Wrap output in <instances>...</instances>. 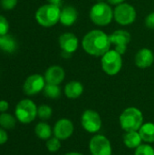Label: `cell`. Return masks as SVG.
Instances as JSON below:
<instances>
[{"instance_id": "obj_1", "label": "cell", "mask_w": 154, "mask_h": 155, "mask_svg": "<svg viewBox=\"0 0 154 155\" xmlns=\"http://www.w3.org/2000/svg\"><path fill=\"white\" fill-rule=\"evenodd\" d=\"M111 45L109 35L99 29L89 31L84 35L82 40L84 51L86 54L96 57H102L106 54L110 50Z\"/></svg>"}, {"instance_id": "obj_2", "label": "cell", "mask_w": 154, "mask_h": 155, "mask_svg": "<svg viewBox=\"0 0 154 155\" xmlns=\"http://www.w3.org/2000/svg\"><path fill=\"white\" fill-rule=\"evenodd\" d=\"M119 124L125 133L139 131L143 124V112L135 107L130 106L125 108L119 116Z\"/></svg>"}, {"instance_id": "obj_3", "label": "cell", "mask_w": 154, "mask_h": 155, "mask_svg": "<svg viewBox=\"0 0 154 155\" xmlns=\"http://www.w3.org/2000/svg\"><path fill=\"white\" fill-rule=\"evenodd\" d=\"M61 8L59 5L45 4L41 5L35 12L34 17L41 26L44 27H52L55 25L60 20Z\"/></svg>"}, {"instance_id": "obj_4", "label": "cell", "mask_w": 154, "mask_h": 155, "mask_svg": "<svg viewBox=\"0 0 154 155\" xmlns=\"http://www.w3.org/2000/svg\"><path fill=\"white\" fill-rule=\"evenodd\" d=\"M90 19L98 26H106L113 19V10L106 2H97L90 9Z\"/></svg>"}, {"instance_id": "obj_5", "label": "cell", "mask_w": 154, "mask_h": 155, "mask_svg": "<svg viewBox=\"0 0 154 155\" xmlns=\"http://www.w3.org/2000/svg\"><path fill=\"white\" fill-rule=\"evenodd\" d=\"M15 115L21 124H31L37 117V106L31 99H23L19 101L15 109Z\"/></svg>"}, {"instance_id": "obj_6", "label": "cell", "mask_w": 154, "mask_h": 155, "mask_svg": "<svg viewBox=\"0 0 154 155\" xmlns=\"http://www.w3.org/2000/svg\"><path fill=\"white\" fill-rule=\"evenodd\" d=\"M101 66L103 71L109 76H114L120 73L123 67L122 54L117 51L109 50L101 58Z\"/></svg>"}, {"instance_id": "obj_7", "label": "cell", "mask_w": 154, "mask_h": 155, "mask_svg": "<svg viewBox=\"0 0 154 155\" xmlns=\"http://www.w3.org/2000/svg\"><path fill=\"white\" fill-rule=\"evenodd\" d=\"M137 12L133 5L128 3H123L113 9V19L120 25H130L136 20Z\"/></svg>"}, {"instance_id": "obj_8", "label": "cell", "mask_w": 154, "mask_h": 155, "mask_svg": "<svg viewBox=\"0 0 154 155\" xmlns=\"http://www.w3.org/2000/svg\"><path fill=\"white\" fill-rule=\"evenodd\" d=\"M81 125L83 129L92 134H98L103 127L102 117L98 112L93 109H87L84 111L81 115Z\"/></svg>"}, {"instance_id": "obj_9", "label": "cell", "mask_w": 154, "mask_h": 155, "mask_svg": "<svg viewBox=\"0 0 154 155\" xmlns=\"http://www.w3.org/2000/svg\"><path fill=\"white\" fill-rule=\"evenodd\" d=\"M89 151L91 155H112L113 146L111 141L103 134H96L89 141Z\"/></svg>"}, {"instance_id": "obj_10", "label": "cell", "mask_w": 154, "mask_h": 155, "mask_svg": "<svg viewBox=\"0 0 154 155\" xmlns=\"http://www.w3.org/2000/svg\"><path fill=\"white\" fill-rule=\"evenodd\" d=\"M45 84L46 82L43 75L39 74H34L25 79L23 84V91L26 95L34 96L44 91Z\"/></svg>"}, {"instance_id": "obj_11", "label": "cell", "mask_w": 154, "mask_h": 155, "mask_svg": "<svg viewBox=\"0 0 154 155\" xmlns=\"http://www.w3.org/2000/svg\"><path fill=\"white\" fill-rule=\"evenodd\" d=\"M109 37L111 44L114 45L115 51H117L122 55L126 53L128 45L130 44L132 39L131 34L128 31L119 29L109 35Z\"/></svg>"}, {"instance_id": "obj_12", "label": "cell", "mask_w": 154, "mask_h": 155, "mask_svg": "<svg viewBox=\"0 0 154 155\" xmlns=\"http://www.w3.org/2000/svg\"><path fill=\"white\" fill-rule=\"evenodd\" d=\"M74 132V124L68 118L59 119L54 125L53 134L61 141L69 139Z\"/></svg>"}, {"instance_id": "obj_13", "label": "cell", "mask_w": 154, "mask_h": 155, "mask_svg": "<svg viewBox=\"0 0 154 155\" xmlns=\"http://www.w3.org/2000/svg\"><path fill=\"white\" fill-rule=\"evenodd\" d=\"M58 44L63 53L66 54H74L79 47V40L77 36L70 32L62 34L58 38Z\"/></svg>"}, {"instance_id": "obj_14", "label": "cell", "mask_w": 154, "mask_h": 155, "mask_svg": "<svg viewBox=\"0 0 154 155\" xmlns=\"http://www.w3.org/2000/svg\"><path fill=\"white\" fill-rule=\"evenodd\" d=\"M135 65L141 69H146L151 67L154 63L153 51L150 48H142L140 49L134 57Z\"/></svg>"}, {"instance_id": "obj_15", "label": "cell", "mask_w": 154, "mask_h": 155, "mask_svg": "<svg viewBox=\"0 0 154 155\" xmlns=\"http://www.w3.org/2000/svg\"><path fill=\"white\" fill-rule=\"evenodd\" d=\"M44 77L46 84L60 85L65 78V71L60 65H51L46 69Z\"/></svg>"}, {"instance_id": "obj_16", "label": "cell", "mask_w": 154, "mask_h": 155, "mask_svg": "<svg viewBox=\"0 0 154 155\" xmlns=\"http://www.w3.org/2000/svg\"><path fill=\"white\" fill-rule=\"evenodd\" d=\"M78 18V12L73 5H66L61 9L59 22L64 26H72Z\"/></svg>"}, {"instance_id": "obj_17", "label": "cell", "mask_w": 154, "mask_h": 155, "mask_svg": "<svg viewBox=\"0 0 154 155\" xmlns=\"http://www.w3.org/2000/svg\"><path fill=\"white\" fill-rule=\"evenodd\" d=\"M84 85L81 82L73 80L68 82L64 88V95L71 100L78 99L83 94H84Z\"/></svg>"}, {"instance_id": "obj_18", "label": "cell", "mask_w": 154, "mask_h": 155, "mask_svg": "<svg viewBox=\"0 0 154 155\" xmlns=\"http://www.w3.org/2000/svg\"><path fill=\"white\" fill-rule=\"evenodd\" d=\"M123 144L128 149H131V150H135L143 143L138 131L126 132L125 134L123 135Z\"/></svg>"}, {"instance_id": "obj_19", "label": "cell", "mask_w": 154, "mask_h": 155, "mask_svg": "<svg viewBox=\"0 0 154 155\" xmlns=\"http://www.w3.org/2000/svg\"><path fill=\"white\" fill-rule=\"evenodd\" d=\"M138 132L143 143L149 144L154 143V123L152 122L143 123V124L142 125V127Z\"/></svg>"}, {"instance_id": "obj_20", "label": "cell", "mask_w": 154, "mask_h": 155, "mask_svg": "<svg viewBox=\"0 0 154 155\" xmlns=\"http://www.w3.org/2000/svg\"><path fill=\"white\" fill-rule=\"evenodd\" d=\"M16 49L17 44L12 35H9L8 34L0 35V50L7 54H12L15 52Z\"/></svg>"}, {"instance_id": "obj_21", "label": "cell", "mask_w": 154, "mask_h": 155, "mask_svg": "<svg viewBox=\"0 0 154 155\" xmlns=\"http://www.w3.org/2000/svg\"><path fill=\"white\" fill-rule=\"evenodd\" d=\"M34 134L39 139L46 141V140H48L49 138L52 137L53 129H52V127L50 126L49 124H47L44 121H42V122H39L35 125Z\"/></svg>"}, {"instance_id": "obj_22", "label": "cell", "mask_w": 154, "mask_h": 155, "mask_svg": "<svg viewBox=\"0 0 154 155\" xmlns=\"http://www.w3.org/2000/svg\"><path fill=\"white\" fill-rule=\"evenodd\" d=\"M16 124V118L8 113L0 114V126L5 130L14 129Z\"/></svg>"}, {"instance_id": "obj_23", "label": "cell", "mask_w": 154, "mask_h": 155, "mask_svg": "<svg viewBox=\"0 0 154 155\" xmlns=\"http://www.w3.org/2000/svg\"><path fill=\"white\" fill-rule=\"evenodd\" d=\"M44 94L45 97L49 99H58L61 96L62 91L59 85L57 84H46L44 88Z\"/></svg>"}, {"instance_id": "obj_24", "label": "cell", "mask_w": 154, "mask_h": 155, "mask_svg": "<svg viewBox=\"0 0 154 155\" xmlns=\"http://www.w3.org/2000/svg\"><path fill=\"white\" fill-rule=\"evenodd\" d=\"M53 115V109L48 104H41L37 107V117L42 121L50 119Z\"/></svg>"}, {"instance_id": "obj_25", "label": "cell", "mask_w": 154, "mask_h": 155, "mask_svg": "<svg viewBox=\"0 0 154 155\" xmlns=\"http://www.w3.org/2000/svg\"><path fill=\"white\" fill-rule=\"evenodd\" d=\"M45 146H46V149L48 150V152H50V153H56V152H58L61 149V146H62L61 140H59L55 136L51 137L48 140H46Z\"/></svg>"}, {"instance_id": "obj_26", "label": "cell", "mask_w": 154, "mask_h": 155, "mask_svg": "<svg viewBox=\"0 0 154 155\" xmlns=\"http://www.w3.org/2000/svg\"><path fill=\"white\" fill-rule=\"evenodd\" d=\"M133 155H154V148L152 146V144L143 143L134 150Z\"/></svg>"}, {"instance_id": "obj_27", "label": "cell", "mask_w": 154, "mask_h": 155, "mask_svg": "<svg viewBox=\"0 0 154 155\" xmlns=\"http://www.w3.org/2000/svg\"><path fill=\"white\" fill-rule=\"evenodd\" d=\"M17 3H18V0H0L1 7L6 11L13 10L16 6Z\"/></svg>"}, {"instance_id": "obj_28", "label": "cell", "mask_w": 154, "mask_h": 155, "mask_svg": "<svg viewBox=\"0 0 154 155\" xmlns=\"http://www.w3.org/2000/svg\"><path fill=\"white\" fill-rule=\"evenodd\" d=\"M8 31H9V23L7 19L5 16L0 15V35H7Z\"/></svg>"}, {"instance_id": "obj_29", "label": "cell", "mask_w": 154, "mask_h": 155, "mask_svg": "<svg viewBox=\"0 0 154 155\" xmlns=\"http://www.w3.org/2000/svg\"><path fill=\"white\" fill-rule=\"evenodd\" d=\"M144 24L146 25V27H148L149 29H152L154 30V12L150 13L144 20Z\"/></svg>"}, {"instance_id": "obj_30", "label": "cell", "mask_w": 154, "mask_h": 155, "mask_svg": "<svg viewBox=\"0 0 154 155\" xmlns=\"http://www.w3.org/2000/svg\"><path fill=\"white\" fill-rule=\"evenodd\" d=\"M7 140H8V135H7L6 130L0 127V145L5 144L7 142Z\"/></svg>"}, {"instance_id": "obj_31", "label": "cell", "mask_w": 154, "mask_h": 155, "mask_svg": "<svg viewBox=\"0 0 154 155\" xmlns=\"http://www.w3.org/2000/svg\"><path fill=\"white\" fill-rule=\"evenodd\" d=\"M9 108V104L5 100H0V114L6 113Z\"/></svg>"}, {"instance_id": "obj_32", "label": "cell", "mask_w": 154, "mask_h": 155, "mask_svg": "<svg viewBox=\"0 0 154 155\" xmlns=\"http://www.w3.org/2000/svg\"><path fill=\"white\" fill-rule=\"evenodd\" d=\"M124 2H125V0H107V3L109 5H115V6L118 5H120V4H123Z\"/></svg>"}, {"instance_id": "obj_33", "label": "cell", "mask_w": 154, "mask_h": 155, "mask_svg": "<svg viewBox=\"0 0 154 155\" xmlns=\"http://www.w3.org/2000/svg\"><path fill=\"white\" fill-rule=\"evenodd\" d=\"M46 1H47V3H49V4L55 5H59V6H60V5H61V3H62V0H46Z\"/></svg>"}, {"instance_id": "obj_34", "label": "cell", "mask_w": 154, "mask_h": 155, "mask_svg": "<svg viewBox=\"0 0 154 155\" xmlns=\"http://www.w3.org/2000/svg\"><path fill=\"white\" fill-rule=\"evenodd\" d=\"M64 155H84V154H83V153H79V152H68V153H64Z\"/></svg>"}, {"instance_id": "obj_35", "label": "cell", "mask_w": 154, "mask_h": 155, "mask_svg": "<svg viewBox=\"0 0 154 155\" xmlns=\"http://www.w3.org/2000/svg\"><path fill=\"white\" fill-rule=\"evenodd\" d=\"M129 155H132V154H129Z\"/></svg>"}]
</instances>
